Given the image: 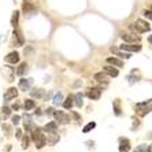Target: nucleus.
Segmentation results:
<instances>
[{
	"label": "nucleus",
	"instance_id": "72a5a7b5",
	"mask_svg": "<svg viewBox=\"0 0 152 152\" xmlns=\"http://www.w3.org/2000/svg\"><path fill=\"white\" fill-rule=\"evenodd\" d=\"M22 138V148L26 149L29 147V142H30V140H29L28 136H25V137H21Z\"/></svg>",
	"mask_w": 152,
	"mask_h": 152
},
{
	"label": "nucleus",
	"instance_id": "4468645a",
	"mask_svg": "<svg viewBox=\"0 0 152 152\" xmlns=\"http://www.w3.org/2000/svg\"><path fill=\"white\" fill-rule=\"evenodd\" d=\"M34 126H36V125L33 124L32 117H30L29 114H25V115H23V129H25L26 132H30Z\"/></svg>",
	"mask_w": 152,
	"mask_h": 152
},
{
	"label": "nucleus",
	"instance_id": "423d86ee",
	"mask_svg": "<svg viewBox=\"0 0 152 152\" xmlns=\"http://www.w3.org/2000/svg\"><path fill=\"white\" fill-rule=\"evenodd\" d=\"M86 97L91 100H99L102 97V89L99 88H89L86 91Z\"/></svg>",
	"mask_w": 152,
	"mask_h": 152
},
{
	"label": "nucleus",
	"instance_id": "b1692460",
	"mask_svg": "<svg viewBox=\"0 0 152 152\" xmlns=\"http://www.w3.org/2000/svg\"><path fill=\"white\" fill-rule=\"evenodd\" d=\"M134 152H152V147L149 144H141L136 147Z\"/></svg>",
	"mask_w": 152,
	"mask_h": 152
},
{
	"label": "nucleus",
	"instance_id": "7ed1b4c3",
	"mask_svg": "<svg viewBox=\"0 0 152 152\" xmlns=\"http://www.w3.org/2000/svg\"><path fill=\"white\" fill-rule=\"evenodd\" d=\"M132 29H134L137 33H147L151 30V25H149V22L144 21V19H137L134 25L132 26Z\"/></svg>",
	"mask_w": 152,
	"mask_h": 152
},
{
	"label": "nucleus",
	"instance_id": "58836bf2",
	"mask_svg": "<svg viewBox=\"0 0 152 152\" xmlns=\"http://www.w3.org/2000/svg\"><path fill=\"white\" fill-rule=\"evenodd\" d=\"M15 136H17V138H21L22 137V130H21V129H18V130L15 132Z\"/></svg>",
	"mask_w": 152,
	"mask_h": 152
},
{
	"label": "nucleus",
	"instance_id": "c9c22d12",
	"mask_svg": "<svg viewBox=\"0 0 152 152\" xmlns=\"http://www.w3.org/2000/svg\"><path fill=\"white\" fill-rule=\"evenodd\" d=\"M71 117L74 118V119H75V121H77L78 124H81V117H80V115H78V114H77V113H74V111H73V113H71Z\"/></svg>",
	"mask_w": 152,
	"mask_h": 152
},
{
	"label": "nucleus",
	"instance_id": "2f4dec72",
	"mask_svg": "<svg viewBox=\"0 0 152 152\" xmlns=\"http://www.w3.org/2000/svg\"><path fill=\"white\" fill-rule=\"evenodd\" d=\"M95 127H96V124H95V122H91V124H88L86 126H84L82 133H88V132H91L92 129H95Z\"/></svg>",
	"mask_w": 152,
	"mask_h": 152
},
{
	"label": "nucleus",
	"instance_id": "dca6fc26",
	"mask_svg": "<svg viewBox=\"0 0 152 152\" xmlns=\"http://www.w3.org/2000/svg\"><path fill=\"white\" fill-rule=\"evenodd\" d=\"M107 64H110V66H114V67H124V62L119 60L118 58H107Z\"/></svg>",
	"mask_w": 152,
	"mask_h": 152
},
{
	"label": "nucleus",
	"instance_id": "5701e85b",
	"mask_svg": "<svg viewBox=\"0 0 152 152\" xmlns=\"http://www.w3.org/2000/svg\"><path fill=\"white\" fill-rule=\"evenodd\" d=\"M12 36H14V40H17V42H15L17 45H22V44H23V37H22V33L19 32V30L15 29L14 33H12Z\"/></svg>",
	"mask_w": 152,
	"mask_h": 152
},
{
	"label": "nucleus",
	"instance_id": "2eb2a0df",
	"mask_svg": "<svg viewBox=\"0 0 152 152\" xmlns=\"http://www.w3.org/2000/svg\"><path fill=\"white\" fill-rule=\"evenodd\" d=\"M130 151V141L127 138H119V152H129Z\"/></svg>",
	"mask_w": 152,
	"mask_h": 152
},
{
	"label": "nucleus",
	"instance_id": "ddd939ff",
	"mask_svg": "<svg viewBox=\"0 0 152 152\" xmlns=\"http://www.w3.org/2000/svg\"><path fill=\"white\" fill-rule=\"evenodd\" d=\"M1 73L4 74V77H7V81L8 82H12L14 81V74H15V70L12 67H8V66H4L1 69Z\"/></svg>",
	"mask_w": 152,
	"mask_h": 152
},
{
	"label": "nucleus",
	"instance_id": "e433bc0d",
	"mask_svg": "<svg viewBox=\"0 0 152 152\" xmlns=\"http://www.w3.org/2000/svg\"><path fill=\"white\" fill-rule=\"evenodd\" d=\"M3 130H6V133H7L6 136H11V127L7 126L6 124H3Z\"/></svg>",
	"mask_w": 152,
	"mask_h": 152
},
{
	"label": "nucleus",
	"instance_id": "39448f33",
	"mask_svg": "<svg viewBox=\"0 0 152 152\" xmlns=\"http://www.w3.org/2000/svg\"><path fill=\"white\" fill-rule=\"evenodd\" d=\"M32 85H33V78H22V80H19L18 88L23 91V92H29L32 89Z\"/></svg>",
	"mask_w": 152,
	"mask_h": 152
},
{
	"label": "nucleus",
	"instance_id": "a211bd4d",
	"mask_svg": "<svg viewBox=\"0 0 152 152\" xmlns=\"http://www.w3.org/2000/svg\"><path fill=\"white\" fill-rule=\"evenodd\" d=\"M113 107H114V114L117 117H121L122 115V107H121V100L119 99H115L113 103Z\"/></svg>",
	"mask_w": 152,
	"mask_h": 152
},
{
	"label": "nucleus",
	"instance_id": "cd10ccee",
	"mask_svg": "<svg viewBox=\"0 0 152 152\" xmlns=\"http://www.w3.org/2000/svg\"><path fill=\"white\" fill-rule=\"evenodd\" d=\"M74 97V104L77 107H82L84 106V97H82L81 93H77L75 96H73Z\"/></svg>",
	"mask_w": 152,
	"mask_h": 152
},
{
	"label": "nucleus",
	"instance_id": "412c9836",
	"mask_svg": "<svg viewBox=\"0 0 152 152\" xmlns=\"http://www.w3.org/2000/svg\"><path fill=\"white\" fill-rule=\"evenodd\" d=\"M44 93H45V91H44V89H41V88L30 91V95H32V97H37V99H42V97H44Z\"/></svg>",
	"mask_w": 152,
	"mask_h": 152
},
{
	"label": "nucleus",
	"instance_id": "f704fd0d",
	"mask_svg": "<svg viewBox=\"0 0 152 152\" xmlns=\"http://www.w3.org/2000/svg\"><path fill=\"white\" fill-rule=\"evenodd\" d=\"M53 113H55V110H53L52 107H48L45 110V114L48 115V117H53Z\"/></svg>",
	"mask_w": 152,
	"mask_h": 152
},
{
	"label": "nucleus",
	"instance_id": "393cba45",
	"mask_svg": "<svg viewBox=\"0 0 152 152\" xmlns=\"http://www.w3.org/2000/svg\"><path fill=\"white\" fill-rule=\"evenodd\" d=\"M93 78H95L96 81H99V82H107L108 80V75L106 74V73H96L95 75H93Z\"/></svg>",
	"mask_w": 152,
	"mask_h": 152
},
{
	"label": "nucleus",
	"instance_id": "6e6552de",
	"mask_svg": "<svg viewBox=\"0 0 152 152\" xmlns=\"http://www.w3.org/2000/svg\"><path fill=\"white\" fill-rule=\"evenodd\" d=\"M45 140H47V142H48L50 145H55L56 142H59L60 137H59V134H58L56 132H47Z\"/></svg>",
	"mask_w": 152,
	"mask_h": 152
},
{
	"label": "nucleus",
	"instance_id": "9b49d317",
	"mask_svg": "<svg viewBox=\"0 0 152 152\" xmlns=\"http://www.w3.org/2000/svg\"><path fill=\"white\" fill-rule=\"evenodd\" d=\"M110 50H111V52L115 53L118 58H125V59H129V58H132V53L130 52H126V51L119 50V47H111Z\"/></svg>",
	"mask_w": 152,
	"mask_h": 152
},
{
	"label": "nucleus",
	"instance_id": "7c9ffc66",
	"mask_svg": "<svg viewBox=\"0 0 152 152\" xmlns=\"http://www.w3.org/2000/svg\"><path fill=\"white\" fill-rule=\"evenodd\" d=\"M1 115H3L4 119L10 118L11 117V108H10V107H6V106H4L3 108H1Z\"/></svg>",
	"mask_w": 152,
	"mask_h": 152
},
{
	"label": "nucleus",
	"instance_id": "79ce46f5",
	"mask_svg": "<svg viewBox=\"0 0 152 152\" xmlns=\"http://www.w3.org/2000/svg\"><path fill=\"white\" fill-rule=\"evenodd\" d=\"M18 108H19V104H14L12 106V110H18Z\"/></svg>",
	"mask_w": 152,
	"mask_h": 152
},
{
	"label": "nucleus",
	"instance_id": "4be33fe9",
	"mask_svg": "<svg viewBox=\"0 0 152 152\" xmlns=\"http://www.w3.org/2000/svg\"><path fill=\"white\" fill-rule=\"evenodd\" d=\"M28 67H29V66H28V63H26V62L21 63V64H19V67H18V70H17V74L19 75V77L25 75V73H28V70H29Z\"/></svg>",
	"mask_w": 152,
	"mask_h": 152
},
{
	"label": "nucleus",
	"instance_id": "0eeeda50",
	"mask_svg": "<svg viewBox=\"0 0 152 152\" xmlns=\"http://www.w3.org/2000/svg\"><path fill=\"white\" fill-rule=\"evenodd\" d=\"M119 50L122 51H126V52H140L141 51V45L140 44H126V42H124L122 45L119 47Z\"/></svg>",
	"mask_w": 152,
	"mask_h": 152
},
{
	"label": "nucleus",
	"instance_id": "c85d7f7f",
	"mask_svg": "<svg viewBox=\"0 0 152 152\" xmlns=\"http://www.w3.org/2000/svg\"><path fill=\"white\" fill-rule=\"evenodd\" d=\"M18 21H19V12L14 11V12H12V17H11V26H12V28H17Z\"/></svg>",
	"mask_w": 152,
	"mask_h": 152
},
{
	"label": "nucleus",
	"instance_id": "f8f14e48",
	"mask_svg": "<svg viewBox=\"0 0 152 152\" xmlns=\"http://www.w3.org/2000/svg\"><path fill=\"white\" fill-rule=\"evenodd\" d=\"M103 73H106V74L108 75V77H111V78L118 77V74H119L118 69H115L114 66H110V64H107V66L103 67Z\"/></svg>",
	"mask_w": 152,
	"mask_h": 152
},
{
	"label": "nucleus",
	"instance_id": "ea45409f",
	"mask_svg": "<svg viewBox=\"0 0 152 152\" xmlns=\"http://www.w3.org/2000/svg\"><path fill=\"white\" fill-rule=\"evenodd\" d=\"M144 15H145L147 18H151V11H149V10H145V11H144Z\"/></svg>",
	"mask_w": 152,
	"mask_h": 152
},
{
	"label": "nucleus",
	"instance_id": "bb28decb",
	"mask_svg": "<svg viewBox=\"0 0 152 152\" xmlns=\"http://www.w3.org/2000/svg\"><path fill=\"white\" fill-rule=\"evenodd\" d=\"M53 104H55V106H62V103H63V95H62V93L60 92H58L56 95L53 96Z\"/></svg>",
	"mask_w": 152,
	"mask_h": 152
},
{
	"label": "nucleus",
	"instance_id": "f3484780",
	"mask_svg": "<svg viewBox=\"0 0 152 152\" xmlns=\"http://www.w3.org/2000/svg\"><path fill=\"white\" fill-rule=\"evenodd\" d=\"M23 12H25V15H28V17H32V15H34L37 11H36V8L33 7L32 4H29V3H25L23 4Z\"/></svg>",
	"mask_w": 152,
	"mask_h": 152
},
{
	"label": "nucleus",
	"instance_id": "f257e3e1",
	"mask_svg": "<svg viewBox=\"0 0 152 152\" xmlns=\"http://www.w3.org/2000/svg\"><path fill=\"white\" fill-rule=\"evenodd\" d=\"M30 133H32V140H33V142H34L36 148H39V149L44 148L47 145V140H45V134L42 133L41 129H40L39 126H34L32 130H30Z\"/></svg>",
	"mask_w": 152,
	"mask_h": 152
},
{
	"label": "nucleus",
	"instance_id": "20e7f679",
	"mask_svg": "<svg viewBox=\"0 0 152 152\" xmlns=\"http://www.w3.org/2000/svg\"><path fill=\"white\" fill-rule=\"evenodd\" d=\"M53 117H55V119H56V124L59 125H69L70 124V115H69L67 113H64V111H55L53 113Z\"/></svg>",
	"mask_w": 152,
	"mask_h": 152
},
{
	"label": "nucleus",
	"instance_id": "aec40b11",
	"mask_svg": "<svg viewBox=\"0 0 152 152\" xmlns=\"http://www.w3.org/2000/svg\"><path fill=\"white\" fill-rule=\"evenodd\" d=\"M41 130L45 132V133H47V132H56L58 130V124H56V122H48L45 126L42 127Z\"/></svg>",
	"mask_w": 152,
	"mask_h": 152
},
{
	"label": "nucleus",
	"instance_id": "f03ea898",
	"mask_svg": "<svg viewBox=\"0 0 152 152\" xmlns=\"http://www.w3.org/2000/svg\"><path fill=\"white\" fill-rule=\"evenodd\" d=\"M134 108L140 117H145L147 114L151 113V99L147 100V102H142V103H137L134 106Z\"/></svg>",
	"mask_w": 152,
	"mask_h": 152
},
{
	"label": "nucleus",
	"instance_id": "a19ab883",
	"mask_svg": "<svg viewBox=\"0 0 152 152\" xmlns=\"http://www.w3.org/2000/svg\"><path fill=\"white\" fill-rule=\"evenodd\" d=\"M34 115L40 117V115H41V108H37V110H36V113H34Z\"/></svg>",
	"mask_w": 152,
	"mask_h": 152
},
{
	"label": "nucleus",
	"instance_id": "1a4fd4ad",
	"mask_svg": "<svg viewBox=\"0 0 152 152\" xmlns=\"http://www.w3.org/2000/svg\"><path fill=\"white\" fill-rule=\"evenodd\" d=\"M18 96V89L14 88V86H11V88H8L7 91H6V93L3 95V100L4 102H10V100L15 99Z\"/></svg>",
	"mask_w": 152,
	"mask_h": 152
},
{
	"label": "nucleus",
	"instance_id": "9d476101",
	"mask_svg": "<svg viewBox=\"0 0 152 152\" xmlns=\"http://www.w3.org/2000/svg\"><path fill=\"white\" fill-rule=\"evenodd\" d=\"M4 62H7L10 64H15L19 62V53L17 51H12V52L7 53L6 56H4Z\"/></svg>",
	"mask_w": 152,
	"mask_h": 152
},
{
	"label": "nucleus",
	"instance_id": "c756f323",
	"mask_svg": "<svg viewBox=\"0 0 152 152\" xmlns=\"http://www.w3.org/2000/svg\"><path fill=\"white\" fill-rule=\"evenodd\" d=\"M121 37H122V40H124L125 42H136L140 40L138 37H134V36H130V34H122Z\"/></svg>",
	"mask_w": 152,
	"mask_h": 152
},
{
	"label": "nucleus",
	"instance_id": "473e14b6",
	"mask_svg": "<svg viewBox=\"0 0 152 152\" xmlns=\"http://www.w3.org/2000/svg\"><path fill=\"white\" fill-rule=\"evenodd\" d=\"M11 122H12L14 126H18V125L21 124V117H19V115H12V117H11Z\"/></svg>",
	"mask_w": 152,
	"mask_h": 152
},
{
	"label": "nucleus",
	"instance_id": "6ab92c4d",
	"mask_svg": "<svg viewBox=\"0 0 152 152\" xmlns=\"http://www.w3.org/2000/svg\"><path fill=\"white\" fill-rule=\"evenodd\" d=\"M62 106H63V108H66V110H70L71 107L74 106V97H73V95H69L67 99L62 103Z\"/></svg>",
	"mask_w": 152,
	"mask_h": 152
},
{
	"label": "nucleus",
	"instance_id": "a878e982",
	"mask_svg": "<svg viewBox=\"0 0 152 152\" xmlns=\"http://www.w3.org/2000/svg\"><path fill=\"white\" fill-rule=\"evenodd\" d=\"M23 107H25V110L29 111V110H33L36 107V102L32 99H26L25 102H23Z\"/></svg>",
	"mask_w": 152,
	"mask_h": 152
},
{
	"label": "nucleus",
	"instance_id": "4c0bfd02",
	"mask_svg": "<svg viewBox=\"0 0 152 152\" xmlns=\"http://www.w3.org/2000/svg\"><path fill=\"white\" fill-rule=\"evenodd\" d=\"M85 144L88 145V148H89V149H95V142H93V141H86Z\"/></svg>",
	"mask_w": 152,
	"mask_h": 152
}]
</instances>
